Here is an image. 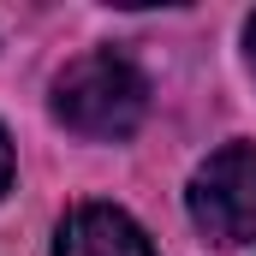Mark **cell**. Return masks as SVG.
Returning <instances> with one entry per match:
<instances>
[{"instance_id": "2", "label": "cell", "mask_w": 256, "mask_h": 256, "mask_svg": "<svg viewBox=\"0 0 256 256\" xmlns=\"http://www.w3.org/2000/svg\"><path fill=\"white\" fill-rule=\"evenodd\" d=\"M191 220L214 244H250L256 238V143H226L191 173Z\"/></svg>"}, {"instance_id": "4", "label": "cell", "mask_w": 256, "mask_h": 256, "mask_svg": "<svg viewBox=\"0 0 256 256\" xmlns=\"http://www.w3.org/2000/svg\"><path fill=\"white\" fill-rule=\"evenodd\" d=\"M6 185H12V137L0 131V196H6Z\"/></svg>"}, {"instance_id": "5", "label": "cell", "mask_w": 256, "mask_h": 256, "mask_svg": "<svg viewBox=\"0 0 256 256\" xmlns=\"http://www.w3.org/2000/svg\"><path fill=\"white\" fill-rule=\"evenodd\" d=\"M244 48H250V66H256V12H250V24H244Z\"/></svg>"}, {"instance_id": "1", "label": "cell", "mask_w": 256, "mask_h": 256, "mask_svg": "<svg viewBox=\"0 0 256 256\" xmlns=\"http://www.w3.org/2000/svg\"><path fill=\"white\" fill-rule=\"evenodd\" d=\"M149 114V84L143 72L114 54V48H96V54H78L54 78V120L90 143H120L143 126Z\"/></svg>"}, {"instance_id": "3", "label": "cell", "mask_w": 256, "mask_h": 256, "mask_svg": "<svg viewBox=\"0 0 256 256\" xmlns=\"http://www.w3.org/2000/svg\"><path fill=\"white\" fill-rule=\"evenodd\" d=\"M54 256H155L149 232L114 202H78L54 232Z\"/></svg>"}]
</instances>
